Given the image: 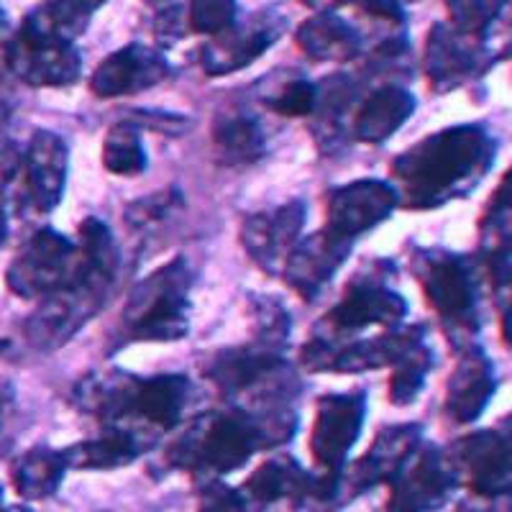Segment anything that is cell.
Wrapping results in <instances>:
<instances>
[{
	"label": "cell",
	"mask_w": 512,
	"mask_h": 512,
	"mask_svg": "<svg viewBox=\"0 0 512 512\" xmlns=\"http://www.w3.org/2000/svg\"><path fill=\"white\" fill-rule=\"evenodd\" d=\"M239 3L236 0H190L187 6V24L192 31L205 36H216L236 24Z\"/></svg>",
	"instance_id": "cell-35"
},
{
	"label": "cell",
	"mask_w": 512,
	"mask_h": 512,
	"mask_svg": "<svg viewBox=\"0 0 512 512\" xmlns=\"http://www.w3.org/2000/svg\"><path fill=\"white\" fill-rule=\"evenodd\" d=\"M192 272L185 259H172L131 290L123 328L134 341H180L190 331Z\"/></svg>",
	"instance_id": "cell-4"
},
{
	"label": "cell",
	"mask_w": 512,
	"mask_h": 512,
	"mask_svg": "<svg viewBox=\"0 0 512 512\" xmlns=\"http://www.w3.org/2000/svg\"><path fill=\"white\" fill-rule=\"evenodd\" d=\"M400 205L397 190L390 182L382 180H356L338 187L328 198V223L326 228L338 236L356 241V236L372 231L382 221L392 216Z\"/></svg>",
	"instance_id": "cell-14"
},
{
	"label": "cell",
	"mask_w": 512,
	"mask_h": 512,
	"mask_svg": "<svg viewBox=\"0 0 512 512\" xmlns=\"http://www.w3.org/2000/svg\"><path fill=\"white\" fill-rule=\"evenodd\" d=\"M77 244L88 262L80 280L44 297V303L26 320V338L39 351H54L67 344L90 318L100 313L116 285L118 246L111 228L98 218H88L82 221Z\"/></svg>",
	"instance_id": "cell-2"
},
{
	"label": "cell",
	"mask_w": 512,
	"mask_h": 512,
	"mask_svg": "<svg viewBox=\"0 0 512 512\" xmlns=\"http://www.w3.org/2000/svg\"><path fill=\"white\" fill-rule=\"evenodd\" d=\"M152 446V436L134 425H108L103 436L62 448L67 466L75 469H118L139 459Z\"/></svg>",
	"instance_id": "cell-23"
},
{
	"label": "cell",
	"mask_w": 512,
	"mask_h": 512,
	"mask_svg": "<svg viewBox=\"0 0 512 512\" xmlns=\"http://www.w3.org/2000/svg\"><path fill=\"white\" fill-rule=\"evenodd\" d=\"M0 415H3V397H0Z\"/></svg>",
	"instance_id": "cell-50"
},
{
	"label": "cell",
	"mask_w": 512,
	"mask_h": 512,
	"mask_svg": "<svg viewBox=\"0 0 512 512\" xmlns=\"http://www.w3.org/2000/svg\"><path fill=\"white\" fill-rule=\"evenodd\" d=\"M512 0H446L448 24L464 34H484Z\"/></svg>",
	"instance_id": "cell-34"
},
{
	"label": "cell",
	"mask_w": 512,
	"mask_h": 512,
	"mask_svg": "<svg viewBox=\"0 0 512 512\" xmlns=\"http://www.w3.org/2000/svg\"><path fill=\"white\" fill-rule=\"evenodd\" d=\"M6 512H31V510H26V507H11V510H6Z\"/></svg>",
	"instance_id": "cell-47"
},
{
	"label": "cell",
	"mask_w": 512,
	"mask_h": 512,
	"mask_svg": "<svg viewBox=\"0 0 512 512\" xmlns=\"http://www.w3.org/2000/svg\"><path fill=\"white\" fill-rule=\"evenodd\" d=\"M425 297L443 320L456 349L474 346L479 331V292L469 259L446 249H423L413 259Z\"/></svg>",
	"instance_id": "cell-5"
},
{
	"label": "cell",
	"mask_w": 512,
	"mask_h": 512,
	"mask_svg": "<svg viewBox=\"0 0 512 512\" xmlns=\"http://www.w3.org/2000/svg\"><path fill=\"white\" fill-rule=\"evenodd\" d=\"M405 315H408L405 297L397 295L384 282L359 277L356 282H351L341 303L326 315V326L331 328V338L341 336V333L364 331L369 326H382L392 331V328H400Z\"/></svg>",
	"instance_id": "cell-16"
},
{
	"label": "cell",
	"mask_w": 512,
	"mask_h": 512,
	"mask_svg": "<svg viewBox=\"0 0 512 512\" xmlns=\"http://www.w3.org/2000/svg\"><path fill=\"white\" fill-rule=\"evenodd\" d=\"M305 6L315 11H338V8H356V11L367 13V16L384 21L390 26L405 24V11H402L400 0H303Z\"/></svg>",
	"instance_id": "cell-37"
},
{
	"label": "cell",
	"mask_w": 512,
	"mask_h": 512,
	"mask_svg": "<svg viewBox=\"0 0 512 512\" xmlns=\"http://www.w3.org/2000/svg\"><path fill=\"white\" fill-rule=\"evenodd\" d=\"M456 474L446 454L436 446H423L392 479L387 512H433L448 500L456 487Z\"/></svg>",
	"instance_id": "cell-12"
},
{
	"label": "cell",
	"mask_w": 512,
	"mask_h": 512,
	"mask_svg": "<svg viewBox=\"0 0 512 512\" xmlns=\"http://www.w3.org/2000/svg\"><path fill=\"white\" fill-rule=\"evenodd\" d=\"M88 262L80 244L54 228H41L21 246L6 272L8 290L18 297H47L75 285Z\"/></svg>",
	"instance_id": "cell-6"
},
{
	"label": "cell",
	"mask_w": 512,
	"mask_h": 512,
	"mask_svg": "<svg viewBox=\"0 0 512 512\" xmlns=\"http://www.w3.org/2000/svg\"><path fill=\"white\" fill-rule=\"evenodd\" d=\"M213 144L223 164H251L264 154L262 126L246 113L221 116L213 126Z\"/></svg>",
	"instance_id": "cell-30"
},
{
	"label": "cell",
	"mask_w": 512,
	"mask_h": 512,
	"mask_svg": "<svg viewBox=\"0 0 512 512\" xmlns=\"http://www.w3.org/2000/svg\"><path fill=\"white\" fill-rule=\"evenodd\" d=\"M295 41L313 62H349L361 54V34L336 11H318L305 18Z\"/></svg>",
	"instance_id": "cell-24"
},
{
	"label": "cell",
	"mask_w": 512,
	"mask_h": 512,
	"mask_svg": "<svg viewBox=\"0 0 512 512\" xmlns=\"http://www.w3.org/2000/svg\"><path fill=\"white\" fill-rule=\"evenodd\" d=\"M456 479L474 495H512V420L500 431H479L443 451Z\"/></svg>",
	"instance_id": "cell-11"
},
{
	"label": "cell",
	"mask_w": 512,
	"mask_h": 512,
	"mask_svg": "<svg viewBox=\"0 0 512 512\" xmlns=\"http://www.w3.org/2000/svg\"><path fill=\"white\" fill-rule=\"evenodd\" d=\"M497 141L482 123H461L410 146L392 162L397 200L410 210H431L464 198L495 164Z\"/></svg>",
	"instance_id": "cell-1"
},
{
	"label": "cell",
	"mask_w": 512,
	"mask_h": 512,
	"mask_svg": "<svg viewBox=\"0 0 512 512\" xmlns=\"http://www.w3.org/2000/svg\"><path fill=\"white\" fill-rule=\"evenodd\" d=\"M70 466L62 451L47 446H36L18 456L11 466V479L16 492L24 500H47L62 484L64 472Z\"/></svg>",
	"instance_id": "cell-27"
},
{
	"label": "cell",
	"mask_w": 512,
	"mask_h": 512,
	"mask_svg": "<svg viewBox=\"0 0 512 512\" xmlns=\"http://www.w3.org/2000/svg\"><path fill=\"white\" fill-rule=\"evenodd\" d=\"M180 203L177 192H159V195H152V198L139 200L131 208L126 210V223L131 228H146L154 226V223L164 221L167 216H172Z\"/></svg>",
	"instance_id": "cell-38"
},
{
	"label": "cell",
	"mask_w": 512,
	"mask_h": 512,
	"mask_svg": "<svg viewBox=\"0 0 512 512\" xmlns=\"http://www.w3.org/2000/svg\"><path fill=\"white\" fill-rule=\"evenodd\" d=\"M287 29V16L282 8L267 6L254 11L249 18L228 26L221 34L210 36L200 49V64L205 75L221 77L239 72L267 54L272 44L282 39Z\"/></svg>",
	"instance_id": "cell-9"
},
{
	"label": "cell",
	"mask_w": 512,
	"mask_h": 512,
	"mask_svg": "<svg viewBox=\"0 0 512 512\" xmlns=\"http://www.w3.org/2000/svg\"><path fill=\"white\" fill-rule=\"evenodd\" d=\"M3 29H6V11H3V3H0V36H3Z\"/></svg>",
	"instance_id": "cell-46"
},
{
	"label": "cell",
	"mask_w": 512,
	"mask_h": 512,
	"mask_svg": "<svg viewBox=\"0 0 512 512\" xmlns=\"http://www.w3.org/2000/svg\"><path fill=\"white\" fill-rule=\"evenodd\" d=\"M187 21L185 18H182V8L180 6H169V8H164L162 11V16H159V21H157V36L159 39H164V41H177V39H182V36H185V29H187Z\"/></svg>",
	"instance_id": "cell-40"
},
{
	"label": "cell",
	"mask_w": 512,
	"mask_h": 512,
	"mask_svg": "<svg viewBox=\"0 0 512 512\" xmlns=\"http://www.w3.org/2000/svg\"><path fill=\"white\" fill-rule=\"evenodd\" d=\"M495 390V364L474 344L461 351L459 364L448 377L446 408L443 410L454 423H474L487 410L489 400L495 397Z\"/></svg>",
	"instance_id": "cell-20"
},
{
	"label": "cell",
	"mask_w": 512,
	"mask_h": 512,
	"mask_svg": "<svg viewBox=\"0 0 512 512\" xmlns=\"http://www.w3.org/2000/svg\"><path fill=\"white\" fill-rule=\"evenodd\" d=\"M190 382L182 374H159L152 379H139L134 392V418L141 425H152L157 431L175 428L182 418Z\"/></svg>",
	"instance_id": "cell-25"
},
{
	"label": "cell",
	"mask_w": 512,
	"mask_h": 512,
	"mask_svg": "<svg viewBox=\"0 0 512 512\" xmlns=\"http://www.w3.org/2000/svg\"><path fill=\"white\" fill-rule=\"evenodd\" d=\"M420 443H423L420 425H390V428L379 431L372 448L351 469L349 484L354 487V495L374 487V484L392 482L402 466L408 464L410 456L418 451Z\"/></svg>",
	"instance_id": "cell-21"
},
{
	"label": "cell",
	"mask_w": 512,
	"mask_h": 512,
	"mask_svg": "<svg viewBox=\"0 0 512 512\" xmlns=\"http://www.w3.org/2000/svg\"><path fill=\"white\" fill-rule=\"evenodd\" d=\"M310 484H313V477L305 472L303 466L290 456H282V459H272L259 466L246 482V489L262 505H272V502L287 500V497L303 505L310 492Z\"/></svg>",
	"instance_id": "cell-28"
},
{
	"label": "cell",
	"mask_w": 512,
	"mask_h": 512,
	"mask_svg": "<svg viewBox=\"0 0 512 512\" xmlns=\"http://www.w3.org/2000/svg\"><path fill=\"white\" fill-rule=\"evenodd\" d=\"M315 100H318V90L313 82L308 80H287L272 95L264 98V103L272 108L274 113H282L287 118H303L315 111Z\"/></svg>",
	"instance_id": "cell-36"
},
{
	"label": "cell",
	"mask_w": 512,
	"mask_h": 512,
	"mask_svg": "<svg viewBox=\"0 0 512 512\" xmlns=\"http://www.w3.org/2000/svg\"><path fill=\"white\" fill-rule=\"evenodd\" d=\"M0 512H6V507H3V489H0Z\"/></svg>",
	"instance_id": "cell-49"
},
{
	"label": "cell",
	"mask_w": 512,
	"mask_h": 512,
	"mask_svg": "<svg viewBox=\"0 0 512 512\" xmlns=\"http://www.w3.org/2000/svg\"><path fill=\"white\" fill-rule=\"evenodd\" d=\"M364 413H367L364 392L326 395L318 402L313 433H310V451L318 466H323V472H344L346 456L364 428Z\"/></svg>",
	"instance_id": "cell-13"
},
{
	"label": "cell",
	"mask_w": 512,
	"mask_h": 512,
	"mask_svg": "<svg viewBox=\"0 0 512 512\" xmlns=\"http://www.w3.org/2000/svg\"><path fill=\"white\" fill-rule=\"evenodd\" d=\"M70 3H75V6H80L82 11H88V13H95L98 11L100 6H103L105 0H70Z\"/></svg>",
	"instance_id": "cell-44"
},
{
	"label": "cell",
	"mask_w": 512,
	"mask_h": 512,
	"mask_svg": "<svg viewBox=\"0 0 512 512\" xmlns=\"http://www.w3.org/2000/svg\"><path fill=\"white\" fill-rule=\"evenodd\" d=\"M144 3H152V6H162L164 0H144Z\"/></svg>",
	"instance_id": "cell-48"
},
{
	"label": "cell",
	"mask_w": 512,
	"mask_h": 512,
	"mask_svg": "<svg viewBox=\"0 0 512 512\" xmlns=\"http://www.w3.org/2000/svg\"><path fill=\"white\" fill-rule=\"evenodd\" d=\"M169 75V62L162 52L144 44H128L108 54L90 77V90L98 98H123L149 90Z\"/></svg>",
	"instance_id": "cell-18"
},
{
	"label": "cell",
	"mask_w": 512,
	"mask_h": 512,
	"mask_svg": "<svg viewBox=\"0 0 512 512\" xmlns=\"http://www.w3.org/2000/svg\"><path fill=\"white\" fill-rule=\"evenodd\" d=\"M305 226V203L290 200L274 210L254 213L241 226V244L264 272H280L300 241Z\"/></svg>",
	"instance_id": "cell-15"
},
{
	"label": "cell",
	"mask_w": 512,
	"mask_h": 512,
	"mask_svg": "<svg viewBox=\"0 0 512 512\" xmlns=\"http://www.w3.org/2000/svg\"><path fill=\"white\" fill-rule=\"evenodd\" d=\"M198 512H249V507H246L244 497L233 487L223 482H210L200 492Z\"/></svg>",
	"instance_id": "cell-39"
},
{
	"label": "cell",
	"mask_w": 512,
	"mask_h": 512,
	"mask_svg": "<svg viewBox=\"0 0 512 512\" xmlns=\"http://www.w3.org/2000/svg\"><path fill=\"white\" fill-rule=\"evenodd\" d=\"M256 448H262V441L254 418L244 408H231L192 420L190 428L172 443L167 461L190 472L228 474L241 469Z\"/></svg>",
	"instance_id": "cell-3"
},
{
	"label": "cell",
	"mask_w": 512,
	"mask_h": 512,
	"mask_svg": "<svg viewBox=\"0 0 512 512\" xmlns=\"http://www.w3.org/2000/svg\"><path fill=\"white\" fill-rule=\"evenodd\" d=\"M8 70L31 88H67L80 80L82 57L75 41L34 34L18 26L6 41Z\"/></svg>",
	"instance_id": "cell-10"
},
{
	"label": "cell",
	"mask_w": 512,
	"mask_h": 512,
	"mask_svg": "<svg viewBox=\"0 0 512 512\" xmlns=\"http://www.w3.org/2000/svg\"><path fill=\"white\" fill-rule=\"evenodd\" d=\"M454 512H512V495H474Z\"/></svg>",
	"instance_id": "cell-41"
},
{
	"label": "cell",
	"mask_w": 512,
	"mask_h": 512,
	"mask_svg": "<svg viewBox=\"0 0 512 512\" xmlns=\"http://www.w3.org/2000/svg\"><path fill=\"white\" fill-rule=\"evenodd\" d=\"M251 313H254L256 326L254 344L282 354V349L287 346V338H290V318H287L285 308L269 300V297H254L251 300Z\"/></svg>",
	"instance_id": "cell-33"
},
{
	"label": "cell",
	"mask_w": 512,
	"mask_h": 512,
	"mask_svg": "<svg viewBox=\"0 0 512 512\" xmlns=\"http://www.w3.org/2000/svg\"><path fill=\"white\" fill-rule=\"evenodd\" d=\"M425 336L423 326L392 328L384 336L367 341H333L326 336H313L300 354V364L310 372H372L379 367H390L408 354Z\"/></svg>",
	"instance_id": "cell-7"
},
{
	"label": "cell",
	"mask_w": 512,
	"mask_h": 512,
	"mask_svg": "<svg viewBox=\"0 0 512 512\" xmlns=\"http://www.w3.org/2000/svg\"><path fill=\"white\" fill-rule=\"evenodd\" d=\"M103 164L108 172L121 177H134L144 172L146 152L139 126L134 121H121L111 126L103 144Z\"/></svg>",
	"instance_id": "cell-31"
},
{
	"label": "cell",
	"mask_w": 512,
	"mask_h": 512,
	"mask_svg": "<svg viewBox=\"0 0 512 512\" xmlns=\"http://www.w3.org/2000/svg\"><path fill=\"white\" fill-rule=\"evenodd\" d=\"M479 251L489 264L512 259V167L497 185L479 221Z\"/></svg>",
	"instance_id": "cell-29"
},
{
	"label": "cell",
	"mask_w": 512,
	"mask_h": 512,
	"mask_svg": "<svg viewBox=\"0 0 512 512\" xmlns=\"http://www.w3.org/2000/svg\"><path fill=\"white\" fill-rule=\"evenodd\" d=\"M497 62L502 59L487 34H464L448 21L433 24L425 39L423 70L436 93L461 88Z\"/></svg>",
	"instance_id": "cell-8"
},
{
	"label": "cell",
	"mask_w": 512,
	"mask_h": 512,
	"mask_svg": "<svg viewBox=\"0 0 512 512\" xmlns=\"http://www.w3.org/2000/svg\"><path fill=\"white\" fill-rule=\"evenodd\" d=\"M392 367H395V372L390 379V400L395 405H410L423 390L425 374L433 367V354L425 346V341H420Z\"/></svg>",
	"instance_id": "cell-32"
},
{
	"label": "cell",
	"mask_w": 512,
	"mask_h": 512,
	"mask_svg": "<svg viewBox=\"0 0 512 512\" xmlns=\"http://www.w3.org/2000/svg\"><path fill=\"white\" fill-rule=\"evenodd\" d=\"M285 367V359L277 351L262 349V346H233V349L218 351L205 364V377L216 384L223 395H244L254 390L256 384L272 377Z\"/></svg>",
	"instance_id": "cell-22"
},
{
	"label": "cell",
	"mask_w": 512,
	"mask_h": 512,
	"mask_svg": "<svg viewBox=\"0 0 512 512\" xmlns=\"http://www.w3.org/2000/svg\"><path fill=\"white\" fill-rule=\"evenodd\" d=\"M6 236H8V216H6V210L0 208V246H3Z\"/></svg>",
	"instance_id": "cell-45"
},
{
	"label": "cell",
	"mask_w": 512,
	"mask_h": 512,
	"mask_svg": "<svg viewBox=\"0 0 512 512\" xmlns=\"http://www.w3.org/2000/svg\"><path fill=\"white\" fill-rule=\"evenodd\" d=\"M502 305H505L502 308V338L507 346H512V295Z\"/></svg>",
	"instance_id": "cell-43"
},
{
	"label": "cell",
	"mask_w": 512,
	"mask_h": 512,
	"mask_svg": "<svg viewBox=\"0 0 512 512\" xmlns=\"http://www.w3.org/2000/svg\"><path fill=\"white\" fill-rule=\"evenodd\" d=\"M21 167L26 175V195H29L31 208L39 213L57 208L64 185H67V167H70L67 144L52 131H36L26 146Z\"/></svg>",
	"instance_id": "cell-19"
},
{
	"label": "cell",
	"mask_w": 512,
	"mask_h": 512,
	"mask_svg": "<svg viewBox=\"0 0 512 512\" xmlns=\"http://www.w3.org/2000/svg\"><path fill=\"white\" fill-rule=\"evenodd\" d=\"M415 111V98L400 85H387L361 103L354 118V136L364 144H382L390 139Z\"/></svg>",
	"instance_id": "cell-26"
},
{
	"label": "cell",
	"mask_w": 512,
	"mask_h": 512,
	"mask_svg": "<svg viewBox=\"0 0 512 512\" xmlns=\"http://www.w3.org/2000/svg\"><path fill=\"white\" fill-rule=\"evenodd\" d=\"M351 246H354L351 239L338 236L331 228H323L305 241H297V246L287 256L285 267H282V277L297 295L313 300L346 262Z\"/></svg>",
	"instance_id": "cell-17"
},
{
	"label": "cell",
	"mask_w": 512,
	"mask_h": 512,
	"mask_svg": "<svg viewBox=\"0 0 512 512\" xmlns=\"http://www.w3.org/2000/svg\"><path fill=\"white\" fill-rule=\"evenodd\" d=\"M21 162H24V157L16 152V146L8 144V141H0V192L16 177Z\"/></svg>",
	"instance_id": "cell-42"
}]
</instances>
